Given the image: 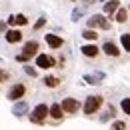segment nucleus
Wrapping results in <instances>:
<instances>
[{"label": "nucleus", "mask_w": 130, "mask_h": 130, "mask_svg": "<svg viewBox=\"0 0 130 130\" xmlns=\"http://www.w3.org/2000/svg\"><path fill=\"white\" fill-rule=\"evenodd\" d=\"M102 106H104V96L94 94V96H88L86 100H84V104H82V112L86 114V116H94Z\"/></svg>", "instance_id": "1"}, {"label": "nucleus", "mask_w": 130, "mask_h": 130, "mask_svg": "<svg viewBox=\"0 0 130 130\" xmlns=\"http://www.w3.org/2000/svg\"><path fill=\"white\" fill-rule=\"evenodd\" d=\"M86 24H88L86 28H92V30H96V28H100V30H110V28H112L110 20L104 18V14H92V16L88 18Z\"/></svg>", "instance_id": "2"}, {"label": "nucleus", "mask_w": 130, "mask_h": 130, "mask_svg": "<svg viewBox=\"0 0 130 130\" xmlns=\"http://www.w3.org/2000/svg\"><path fill=\"white\" fill-rule=\"evenodd\" d=\"M48 118V104H38L34 106V110L30 112V122L32 124H44Z\"/></svg>", "instance_id": "3"}, {"label": "nucleus", "mask_w": 130, "mask_h": 130, "mask_svg": "<svg viewBox=\"0 0 130 130\" xmlns=\"http://www.w3.org/2000/svg\"><path fill=\"white\" fill-rule=\"evenodd\" d=\"M26 84L24 82H14L12 86H10V90H8V94H6V98L8 100H12V102H18V100H22V98L26 96Z\"/></svg>", "instance_id": "4"}, {"label": "nucleus", "mask_w": 130, "mask_h": 130, "mask_svg": "<svg viewBox=\"0 0 130 130\" xmlns=\"http://www.w3.org/2000/svg\"><path fill=\"white\" fill-rule=\"evenodd\" d=\"M64 110H62V106L58 104V102H54V104H50L48 106V118L52 120V124H60L62 120H64Z\"/></svg>", "instance_id": "5"}, {"label": "nucleus", "mask_w": 130, "mask_h": 130, "mask_svg": "<svg viewBox=\"0 0 130 130\" xmlns=\"http://www.w3.org/2000/svg\"><path fill=\"white\" fill-rule=\"evenodd\" d=\"M36 66L42 68V70H48L56 66V58L50 56V54H36Z\"/></svg>", "instance_id": "6"}, {"label": "nucleus", "mask_w": 130, "mask_h": 130, "mask_svg": "<svg viewBox=\"0 0 130 130\" xmlns=\"http://www.w3.org/2000/svg\"><path fill=\"white\" fill-rule=\"evenodd\" d=\"M62 110H64V114H76L78 110L82 108V104L76 100V98H64L62 100Z\"/></svg>", "instance_id": "7"}, {"label": "nucleus", "mask_w": 130, "mask_h": 130, "mask_svg": "<svg viewBox=\"0 0 130 130\" xmlns=\"http://www.w3.org/2000/svg\"><path fill=\"white\" fill-rule=\"evenodd\" d=\"M100 52H104V54L110 56V58H120V48L114 44L112 40H106V42L100 46Z\"/></svg>", "instance_id": "8"}, {"label": "nucleus", "mask_w": 130, "mask_h": 130, "mask_svg": "<svg viewBox=\"0 0 130 130\" xmlns=\"http://www.w3.org/2000/svg\"><path fill=\"white\" fill-rule=\"evenodd\" d=\"M80 52H82L84 58H90V60H94V58L100 56V48H98L96 44H84L80 48Z\"/></svg>", "instance_id": "9"}, {"label": "nucleus", "mask_w": 130, "mask_h": 130, "mask_svg": "<svg viewBox=\"0 0 130 130\" xmlns=\"http://www.w3.org/2000/svg\"><path fill=\"white\" fill-rule=\"evenodd\" d=\"M44 40H46V44H48L52 50H58V48L64 46V38H60L58 34H46Z\"/></svg>", "instance_id": "10"}, {"label": "nucleus", "mask_w": 130, "mask_h": 130, "mask_svg": "<svg viewBox=\"0 0 130 130\" xmlns=\"http://www.w3.org/2000/svg\"><path fill=\"white\" fill-rule=\"evenodd\" d=\"M42 82H44V86H46V88H50V90H56V88H60L62 78H60V76H54V74H46V76L42 78Z\"/></svg>", "instance_id": "11"}, {"label": "nucleus", "mask_w": 130, "mask_h": 130, "mask_svg": "<svg viewBox=\"0 0 130 130\" xmlns=\"http://www.w3.org/2000/svg\"><path fill=\"white\" fill-rule=\"evenodd\" d=\"M4 38H6V42L8 44H18V42H22V32L16 30V28H8L6 32H4Z\"/></svg>", "instance_id": "12"}, {"label": "nucleus", "mask_w": 130, "mask_h": 130, "mask_svg": "<svg viewBox=\"0 0 130 130\" xmlns=\"http://www.w3.org/2000/svg\"><path fill=\"white\" fill-rule=\"evenodd\" d=\"M38 50H40V44L36 42V40H28V42H24V48H22V52L26 54V56H36L38 54Z\"/></svg>", "instance_id": "13"}, {"label": "nucleus", "mask_w": 130, "mask_h": 130, "mask_svg": "<svg viewBox=\"0 0 130 130\" xmlns=\"http://www.w3.org/2000/svg\"><path fill=\"white\" fill-rule=\"evenodd\" d=\"M120 8V0H110L104 2V16H114V12Z\"/></svg>", "instance_id": "14"}, {"label": "nucleus", "mask_w": 130, "mask_h": 130, "mask_svg": "<svg viewBox=\"0 0 130 130\" xmlns=\"http://www.w3.org/2000/svg\"><path fill=\"white\" fill-rule=\"evenodd\" d=\"M26 112H28V104L24 100H18L16 104H14V108H12V114L14 116H24Z\"/></svg>", "instance_id": "15"}, {"label": "nucleus", "mask_w": 130, "mask_h": 130, "mask_svg": "<svg viewBox=\"0 0 130 130\" xmlns=\"http://www.w3.org/2000/svg\"><path fill=\"white\" fill-rule=\"evenodd\" d=\"M114 20L118 22V24H124V22H128V8H118L116 12H114Z\"/></svg>", "instance_id": "16"}, {"label": "nucleus", "mask_w": 130, "mask_h": 130, "mask_svg": "<svg viewBox=\"0 0 130 130\" xmlns=\"http://www.w3.org/2000/svg\"><path fill=\"white\" fill-rule=\"evenodd\" d=\"M82 38L94 42V40H98V32H96V30H92V28H84V30H82Z\"/></svg>", "instance_id": "17"}, {"label": "nucleus", "mask_w": 130, "mask_h": 130, "mask_svg": "<svg viewBox=\"0 0 130 130\" xmlns=\"http://www.w3.org/2000/svg\"><path fill=\"white\" fill-rule=\"evenodd\" d=\"M102 78H104L102 72H98V74H86V76H84V80L88 82V84H100Z\"/></svg>", "instance_id": "18"}, {"label": "nucleus", "mask_w": 130, "mask_h": 130, "mask_svg": "<svg viewBox=\"0 0 130 130\" xmlns=\"http://www.w3.org/2000/svg\"><path fill=\"white\" fill-rule=\"evenodd\" d=\"M120 44H122V50H126L130 54V32L120 34Z\"/></svg>", "instance_id": "19"}, {"label": "nucleus", "mask_w": 130, "mask_h": 130, "mask_svg": "<svg viewBox=\"0 0 130 130\" xmlns=\"http://www.w3.org/2000/svg\"><path fill=\"white\" fill-rule=\"evenodd\" d=\"M26 24H28V18L24 14H16L14 16V26H26Z\"/></svg>", "instance_id": "20"}, {"label": "nucleus", "mask_w": 130, "mask_h": 130, "mask_svg": "<svg viewBox=\"0 0 130 130\" xmlns=\"http://www.w3.org/2000/svg\"><path fill=\"white\" fill-rule=\"evenodd\" d=\"M120 110L126 114V116H130V98H122V102H120Z\"/></svg>", "instance_id": "21"}, {"label": "nucleus", "mask_w": 130, "mask_h": 130, "mask_svg": "<svg viewBox=\"0 0 130 130\" xmlns=\"http://www.w3.org/2000/svg\"><path fill=\"white\" fill-rule=\"evenodd\" d=\"M110 130H126V122L124 120H116V122H112Z\"/></svg>", "instance_id": "22"}, {"label": "nucleus", "mask_w": 130, "mask_h": 130, "mask_svg": "<svg viewBox=\"0 0 130 130\" xmlns=\"http://www.w3.org/2000/svg\"><path fill=\"white\" fill-rule=\"evenodd\" d=\"M24 72H26L28 76H32V78H36V76H38V70H36L34 66H26V64H24Z\"/></svg>", "instance_id": "23"}, {"label": "nucleus", "mask_w": 130, "mask_h": 130, "mask_svg": "<svg viewBox=\"0 0 130 130\" xmlns=\"http://www.w3.org/2000/svg\"><path fill=\"white\" fill-rule=\"evenodd\" d=\"M30 60V56H26L24 52H20V54H16V62H28Z\"/></svg>", "instance_id": "24"}, {"label": "nucleus", "mask_w": 130, "mask_h": 130, "mask_svg": "<svg viewBox=\"0 0 130 130\" xmlns=\"http://www.w3.org/2000/svg\"><path fill=\"white\" fill-rule=\"evenodd\" d=\"M80 16H82V10H80V8H76V10L72 12V22H78Z\"/></svg>", "instance_id": "25"}, {"label": "nucleus", "mask_w": 130, "mask_h": 130, "mask_svg": "<svg viewBox=\"0 0 130 130\" xmlns=\"http://www.w3.org/2000/svg\"><path fill=\"white\" fill-rule=\"evenodd\" d=\"M44 24H46V18H38V20H36V24H34V30H40Z\"/></svg>", "instance_id": "26"}, {"label": "nucleus", "mask_w": 130, "mask_h": 130, "mask_svg": "<svg viewBox=\"0 0 130 130\" xmlns=\"http://www.w3.org/2000/svg\"><path fill=\"white\" fill-rule=\"evenodd\" d=\"M8 78H10V74H8L6 70H2V68H0V82H6Z\"/></svg>", "instance_id": "27"}, {"label": "nucleus", "mask_w": 130, "mask_h": 130, "mask_svg": "<svg viewBox=\"0 0 130 130\" xmlns=\"http://www.w3.org/2000/svg\"><path fill=\"white\" fill-rule=\"evenodd\" d=\"M0 32H6V22H0Z\"/></svg>", "instance_id": "28"}, {"label": "nucleus", "mask_w": 130, "mask_h": 130, "mask_svg": "<svg viewBox=\"0 0 130 130\" xmlns=\"http://www.w3.org/2000/svg\"><path fill=\"white\" fill-rule=\"evenodd\" d=\"M84 2H86V4H94V0H84Z\"/></svg>", "instance_id": "29"}, {"label": "nucleus", "mask_w": 130, "mask_h": 130, "mask_svg": "<svg viewBox=\"0 0 130 130\" xmlns=\"http://www.w3.org/2000/svg\"><path fill=\"white\" fill-rule=\"evenodd\" d=\"M100 2H108V0H100Z\"/></svg>", "instance_id": "30"}, {"label": "nucleus", "mask_w": 130, "mask_h": 130, "mask_svg": "<svg viewBox=\"0 0 130 130\" xmlns=\"http://www.w3.org/2000/svg\"><path fill=\"white\" fill-rule=\"evenodd\" d=\"M128 12H130V6H128Z\"/></svg>", "instance_id": "31"}, {"label": "nucleus", "mask_w": 130, "mask_h": 130, "mask_svg": "<svg viewBox=\"0 0 130 130\" xmlns=\"http://www.w3.org/2000/svg\"><path fill=\"white\" fill-rule=\"evenodd\" d=\"M72 2H76V0H72Z\"/></svg>", "instance_id": "32"}]
</instances>
